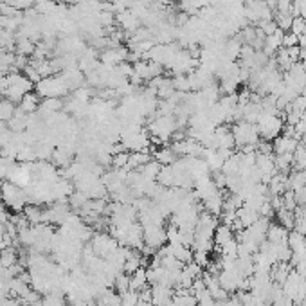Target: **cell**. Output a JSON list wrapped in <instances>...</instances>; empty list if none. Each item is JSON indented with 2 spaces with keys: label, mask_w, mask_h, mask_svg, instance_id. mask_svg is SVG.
Segmentation results:
<instances>
[{
  "label": "cell",
  "mask_w": 306,
  "mask_h": 306,
  "mask_svg": "<svg viewBox=\"0 0 306 306\" xmlns=\"http://www.w3.org/2000/svg\"><path fill=\"white\" fill-rule=\"evenodd\" d=\"M0 196H2L4 206L13 209L15 213L24 211V207L29 203L27 191H24L20 186H16L11 180H6V182L0 184Z\"/></svg>",
  "instance_id": "obj_1"
},
{
  "label": "cell",
  "mask_w": 306,
  "mask_h": 306,
  "mask_svg": "<svg viewBox=\"0 0 306 306\" xmlns=\"http://www.w3.org/2000/svg\"><path fill=\"white\" fill-rule=\"evenodd\" d=\"M146 130L151 137H155V139H159L160 143L164 144L175 135V131L179 130V126H177L175 116H155L153 121L148 123Z\"/></svg>",
  "instance_id": "obj_2"
},
{
  "label": "cell",
  "mask_w": 306,
  "mask_h": 306,
  "mask_svg": "<svg viewBox=\"0 0 306 306\" xmlns=\"http://www.w3.org/2000/svg\"><path fill=\"white\" fill-rule=\"evenodd\" d=\"M35 88L38 92V95H42L44 99L45 97H63V95H67L71 92L67 81H65V78L61 74L44 78V80H40L35 85Z\"/></svg>",
  "instance_id": "obj_3"
},
{
  "label": "cell",
  "mask_w": 306,
  "mask_h": 306,
  "mask_svg": "<svg viewBox=\"0 0 306 306\" xmlns=\"http://www.w3.org/2000/svg\"><path fill=\"white\" fill-rule=\"evenodd\" d=\"M232 135H234L236 148H242L245 144H258V141L261 139L258 133V126L247 121H236L234 126H231Z\"/></svg>",
  "instance_id": "obj_4"
},
{
  "label": "cell",
  "mask_w": 306,
  "mask_h": 306,
  "mask_svg": "<svg viewBox=\"0 0 306 306\" xmlns=\"http://www.w3.org/2000/svg\"><path fill=\"white\" fill-rule=\"evenodd\" d=\"M258 133L261 139L265 141H274L276 137L281 135L283 126H285V121L279 116H268V114H263V117L258 121Z\"/></svg>",
  "instance_id": "obj_5"
},
{
  "label": "cell",
  "mask_w": 306,
  "mask_h": 306,
  "mask_svg": "<svg viewBox=\"0 0 306 306\" xmlns=\"http://www.w3.org/2000/svg\"><path fill=\"white\" fill-rule=\"evenodd\" d=\"M144 229V245L150 247L151 251H159L160 247L166 245V231L162 229V225H146Z\"/></svg>",
  "instance_id": "obj_6"
},
{
  "label": "cell",
  "mask_w": 306,
  "mask_h": 306,
  "mask_svg": "<svg viewBox=\"0 0 306 306\" xmlns=\"http://www.w3.org/2000/svg\"><path fill=\"white\" fill-rule=\"evenodd\" d=\"M128 47H114V49H105L99 54V61L107 67H117L123 61H128Z\"/></svg>",
  "instance_id": "obj_7"
},
{
  "label": "cell",
  "mask_w": 306,
  "mask_h": 306,
  "mask_svg": "<svg viewBox=\"0 0 306 306\" xmlns=\"http://www.w3.org/2000/svg\"><path fill=\"white\" fill-rule=\"evenodd\" d=\"M213 143H215V150L218 148H227V150H234V135H232L231 126H225V124H220L215 128V133H213Z\"/></svg>",
  "instance_id": "obj_8"
},
{
  "label": "cell",
  "mask_w": 306,
  "mask_h": 306,
  "mask_svg": "<svg viewBox=\"0 0 306 306\" xmlns=\"http://www.w3.org/2000/svg\"><path fill=\"white\" fill-rule=\"evenodd\" d=\"M301 139H295V137H286V135H279L274 139L272 146H274V153L279 155V153H294L297 150Z\"/></svg>",
  "instance_id": "obj_9"
},
{
  "label": "cell",
  "mask_w": 306,
  "mask_h": 306,
  "mask_svg": "<svg viewBox=\"0 0 306 306\" xmlns=\"http://www.w3.org/2000/svg\"><path fill=\"white\" fill-rule=\"evenodd\" d=\"M63 108H65V101L61 99V97H45L40 103V107H38V114L45 119L47 116H52L56 112H61Z\"/></svg>",
  "instance_id": "obj_10"
},
{
  "label": "cell",
  "mask_w": 306,
  "mask_h": 306,
  "mask_svg": "<svg viewBox=\"0 0 306 306\" xmlns=\"http://www.w3.org/2000/svg\"><path fill=\"white\" fill-rule=\"evenodd\" d=\"M173 299V292L171 288L162 285H151V302L157 306H164Z\"/></svg>",
  "instance_id": "obj_11"
},
{
  "label": "cell",
  "mask_w": 306,
  "mask_h": 306,
  "mask_svg": "<svg viewBox=\"0 0 306 306\" xmlns=\"http://www.w3.org/2000/svg\"><path fill=\"white\" fill-rule=\"evenodd\" d=\"M36 51V44L32 40H29L27 36H22L18 32H15V54L22 56H32Z\"/></svg>",
  "instance_id": "obj_12"
},
{
  "label": "cell",
  "mask_w": 306,
  "mask_h": 306,
  "mask_svg": "<svg viewBox=\"0 0 306 306\" xmlns=\"http://www.w3.org/2000/svg\"><path fill=\"white\" fill-rule=\"evenodd\" d=\"M151 160L150 150H143V151H130V159H128V166L126 169H141L143 166H146Z\"/></svg>",
  "instance_id": "obj_13"
},
{
  "label": "cell",
  "mask_w": 306,
  "mask_h": 306,
  "mask_svg": "<svg viewBox=\"0 0 306 306\" xmlns=\"http://www.w3.org/2000/svg\"><path fill=\"white\" fill-rule=\"evenodd\" d=\"M288 229H285L283 225H279V223H270L268 225V229H266V242L270 243H281V242H286V238H288Z\"/></svg>",
  "instance_id": "obj_14"
},
{
  "label": "cell",
  "mask_w": 306,
  "mask_h": 306,
  "mask_svg": "<svg viewBox=\"0 0 306 306\" xmlns=\"http://www.w3.org/2000/svg\"><path fill=\"white\" fill-rule=\"evenodd\" d=\"M153 157H155L157 162L162 164V166H171V164L177 162V159H179V155L171 150V146H160L159 150L153 151Z\"/></svg>",
  "instance_id": "obj_15"
},
{
  "label": "cell",
  "mask_w": 306,
  "mask_h": 306,
  "mask_svg": "<svg viewBox=\"0 0 306 306\" xmlns=\"http://www.w3.org/2000/svg\"><path fill=\"white\" fill-rule=\"evenodd\" d=\"M236 216H238V220L242 222L243 229H245V227H251L252 223H256L259 220V213L256 211V209H252V207H247V206L240 207L238 211H236Z\"/></svg>",
  "instance_id": "obj_16"
},
{
  "label": "cell",
  "mask_w": 306,
  "mask_h": 306,
  "mask_svg": "<svg viewBox=\"0 0 306 306\" xmlns=\"http://www.w3.org/2000/svg\"><path fill=\"white\" fill-rule=\"evenodd\" d=\"M240 171H242V153H232V155L223 162L222 173L229 177V175H240Z\"/></svg>",
  "instance_id": "obj_17"
},
{
  "label": "cell",
  "mask_w": 306,
  "mask_h": 306,
  "mask_svg": "<svg viewBox=\"0 0 306 306\" xmlns=\"http://www.w3.org/2000/svg\"><path fill=\"white\" fill-rule=\"evenodd\" d=\"M232 238H236L234 231H232L229 225H225V223H220V225L216 227L215 236H213V240H215V245H218V247H223L227 242H231Z\"/></svg>",
  "instance_id": "obj_18"
},
{
  "label": "cell",
  "mask_w": 306,
  "mask_h": 306,
  "mask_svg": "<svg viewBox=\"0 0 306 306\" xmlns=\"http://www.w3.org/2000/svg\"><path fill=\"white\" fill-rule=\"evenodd\" d=\"M18 105H20L18 108H20L24 114L31 116V114H36V112H38L40 101H38V95H36L35 92H29V94H25L24 97H22V101Z\"/></svg>",
  "instance_id": "obj_19"
},
{
  "label": "cell",
  "mask_w": 306,
  "mask_h": 306,
  "mask_svg": "<svg viewBox=\"0 0 306 306\" xmlns=\"http://www.w3.org/2000/svg\"><path fill=\"white\" fill-rule=\"evenodd\" d=\"M24 216L27 218V222L31 225H38V223H44V209L36 206V203H27L24 207Z\"/></svg>",
  "instance_id": "obj_20"
},
{
  "label": "cell",
  "mask_w": 306,
  "mask_h": 306,
  "mask_svg": "<svg viewBox=\"0 0 306 306\" xmlns=\"http://www.w3.org/2000/svg\"><path fill=\"white\" fill-rule=\"evenodd\" d=\"M146 285H148L146 268H144V266H141L135 274L130 276V290L141 292V290H144V288H146Z\"/></svg>",
  "instance_id": "obj_21"
},
{
  "label": "cell",
  "mask_w": 306,
  "mask_h": 306,
  "mask_svg": "<svg viewBox=\"0 0 306 306\" xmlns=\"http://www.w3.org/2000/svg\"><path fill=\"white\" fill-rule=\"evenodd\" d=\"M169 247H171V254L175 256L180 263L186 265V263L193 261V249H191V247H186L182 245V243H177V245H171L169 243Z\"/></svg>",
  "instance_id": "obj_22"
},
{
  "label": "cell",
  "mask_w": 306,
  "mask_h": 306,
  "mask_svg": "<svg viewBox=\"0 0 306 306\" xmlns=\"http://www.w3.org/2000/svg\"><path fill=\"white\" fill-rule=\"evenodd\" d=\"M18 263V252H16L15 247H6L0 251V266L2 268H9V266L16 265Z\"/></svg>",
  "instance_id": "obj_23"
},
{
  "label": "cell",
  "mask_w": 306,
  "mask_h": 306,
  "mask_svg": "<svg viewBox=\"0 0 306 306\" xmlns=\"http://www.w3.org/2000/svg\"><path fill=\"white\" fill-rule=\"evenodd\" d=\"M276 218H278L279 225H283L285 229H288V231H294V227H295V213L294 211H288V209L281 207L279 211H276Z\"/></svg>",
  "instance_id": "obj_24"
},
{
  "label": "cell",
  "mask_w": 306,
  "mask_h": 306,
  "mask_svg": "<svg viewBox=\"0 0 306 306\" xmlns=\"http://www.w3.org/2000/svg\"><path fill=\"white\" fill-rule=\"evenodd\" d=\"M173 180H175V173H173V167L171 166H162L157 175V184L164 187H173Z\"/></svg>",
  "instance_id": "obj_25"
},
{
  "label": "cell",
  "mask_w": 306,
  "mask_h": 306,
  "mask_svg": "<svg viewBox=\"0 0 306 306\" xmlns=\"http://www.w3.org/2000/svg\"><path fill=\"white\" fill-rule=\"evenodd\" d=\"M88 200H90V198L87 196V193H83V191H74V193L69 196V207H71V209H74V211L78 213L81 207H83L85 203L88 202Z\"/></svg>",
  "instance_id": "obj_26"
},
{
  "label": "cell",
  "mask_w": 306,
  "mask_h": 306,
  "mask_svg": "<svg viewBox=\"0 0 306 306\" xmlns=\"http://www.w3.org/2000/svg\"><path fill=\"white\" fill-rule=\"evenodd\" d=\"M294 169L295 171H306V146L299 143L297 150L294 151Z\"/></svg>",
  "instance_id": "obj_27"
},
{
  "label": "cell",
  "mask_w": 306,
  "mask_h": 306,
  "mask_svg": "<svg viewBox=\"0 0 306 306\" xmlns=\"http://www.w3.org/2000/svg\"><path fill=\"white\" fill-rule=\"evenodd\" d=\"M160 167H162V164H159L157 160H153L151 159L150 162L146 164V166H143L141 167V173H143L146 179H151V180H157V175H159V171H160Z\"/></svg>",
  "instance_id": "obj_28"
},
{
  "label": "cell",
  "mask_w": 306,
  "mask_h": 306,
  "mask_svg": "<svg viewBox=\"0 0 306 306\" xmlns=\"http://www.w3.org/2000/svg\"><path fill=\"white\" fill-rule=\"evenodd\" d=\"M292 22H294V16H292L290 13H278L276 11V24H278V29H281L283 32L290 31Z\"/></svg>",
  "instance_id": "obj_29"
},
{
  "label": "cell",
  "mask_w": 306,
  "mask_h": 306,
  "mask_svg": "<svg viewBox=\"0 0 306 306\" xmlns=\"http://www.w3.org/2000/svg\"><path fill=\"white\" fill-rule=\"evenodd\" d=\"M171 83H173V87H175L177 92H191L189 88V81H187V74H177L171 78Z\"/></svg>",
  "instance_id": "obj_30"
},
{
  "label": "cell",
  "mask_w": 306,
  "mask_h": 306,
  "mask_svg": "<svg viewBox=\"0 0 306 306\" xmlns=\"http://www.w3.org/2000/svg\"><path fill=\"white\" fill-rule=\"evenodd\" d=\"M42 306H67L63 294H45L42 297Z\"/></svg>",
  "instance_id": "obj_31"
},
{
  "label": "cell",
  "mask_w": 306,
  "mask_h": 306,
  "mask_svg": "<svg viewBox=\"0 0 306 306\" xmlns=\"http://www.w3.org/2000/svg\"><path fill=\"white\" fill-rule=\"evenodd\" d=\"M128 159H130V153H128V151H121V153L112 155L110 166L114 167V169H123V167L128 166Z\"/></svg>",
  "instance_id": "obj_32"
},
{
  "label": "cell",
  "mask_w": 306,
  "mask_h": 306,
  "mask_svg": "<svg viewBox=\"0 0 306 306\" xmlns=\"http://www.w3.org/2000/svg\"><path fill=\"white\" fill-rule=\"evenodd\" d=\"M114 286H116L117 294H124L126 290H130V276L121 272V274L116 278V281H114Z\"/></svg>",
  "instance_id": "obj_33"
},
{
  "label": "cell",
  "mask_w": 306,
  "mask_h": 306,
  "mask_svg": "<svg viewBox=\"0 0 306 306\" xmlns=\"http://www.w3.org/2000/svg\"><path fill=\"white\" fill-rule=\"evenodd\" d=\"M4 2H8L11 8H15L16 11H22V13L32 9V8H35V4H36L35 0H4Z\"/></svg>",
  "instance_id": "obj_34"
},
{
  "label": "cell",
  "mask_w": 306,
  "mask_h": 306,
  "mask_svg": "<svg viewBox=\"0 0 306 306\" xmlns=\"http://www.w3.org/2000/svg\"><path fill=\"white\" fill-rule=\"evenodd\" d=\"M121 295V304L123 306H139V292L126 290Z\"/></svg>",
  "instance_id": "obj_35"
},
{
  "label": "cell",
  "mask_w": 306,
  "mask_h": 306,
  "mask_svg": "<svg viewBox=\"0 0 306 306\" xmlns=\"http://www.w3.org/2000/svg\"><path fill=\"white\" fill-rule=\"evenodd\" d=\"M283 198V207L288 209V211H294L295 207H297V200H295V193L292 189H286L285 193L281 195Z\"/></svg>",
  "instance_id": "obj_36"
},
{
  "label": "cell",
  "mask_w": 306,
  "mask_h": 306,
  "mask_svg": "<svg viewBox=\"0 0 306 306\" xmlns=\"http://www.w3.org/2000/svg\"><path fill=\"white\" fill-rule=\"evenodd\" d=\"M290 32H294V35H297V36L306 35V18H302V16H295L294 22H292Z\"/></svg>",
  "instance_id": "obj_37"
},
{
  "label": "cell",
  "mask_w": 306,
  "mask_h": 306,
  "mask_svg": "<svg viewBox=\"0 0 306 306\" xmlns=\"http://www.w3.org/2000/svg\"><path fill=\"white\" fill-rule=\"evenodd\" d=\"M256 27H259L263 32H265V36H270L274 35L276 31H278V24H276V20L272 18V20H261L256 24Z\"/></svg>",
  "instance_id": "obj_38"
},
{
  "label": "cell",
  "mask_w": 306,
  "mask_h": 306,
  "mask_svg": "<svg viewBox=\"0 0 306 306\" xmlns=\"http://www.w3.org/2000/svg\"><path fill=\"white\" fill-rule=\"evenodd\" d=\"M193 261H195L196 265H200V266L203 268V266H207L209 263H211V259H209V252L193 251Z\"/></svg>",
  "instance_id": "obj_39"
},
{
  "label": "cell",
  "mask_w": 306,
  "mask_h": 306,
  "mask_svg": "<svg viewBox=\"0 0 306 306\" xmlns=\"http://www.w3.org/2000/svg\"><path fill=\"white\" fill-rule=\"evenodd\" d=\"M90 95H92V88L90 87H80L74 90V99H80V101H90Z\"/></svg>",
  "instance_id": "obj_40"
},
{
  "label": "cell",
  "mask_w": 306,
  "mask_h": 306,
  "mask_svg": "<svg viewBox=\"0 0 306 306\" xmlns=\"http://www.w3.org/2000/svg\"><path fill=\"white\" fill-rule=\"evenodd\" d=\"M299 44V36L294 35V32H285V36H283V44L281 47H295V45Z\"/></svg>",
  "instance_id": "obj_41"
},
{
  "label": "cell",
  "mask_w": 306,
  "mask_h": 306,
  "mask_svg": "<svg viewBox=\"0 0 306 306\" xmlns=\"http://www.w3.org/2000/svg\"><path fill=\"white\" fill-rule=\"evenodd\" d=\"M292 6H294V0H278L276 9L278 13H292Z\"/></svg>",
  "instance_id": "obj_42"
},
{
  "label": "cell",
  "mask_w": 306,
  "mask_h": 306,
  "mask_svg": "<svg viewBox=\"0 0 306 306\" xmlns=\"http://www.w3.org/2000/svg\"><path fill=\"white\" fill-rule=\"evenodd\" d=\"M0 76H4V74H2V72H0Z\"/></svg>",
  "instance_id": "obj_43"
},
{
  "label": "cell",
  "mask_w": 306,
  "mask_h": 306,
  "mask_svg": "<svg viewBox=\"0 0 306 306\" xmlns=\"http://www.w3.org/2000/svg\"><path fill=\"white\" fill-rule=\"evenodd\" d=\"M35 2H36V0H35Z\"/></svg>",
  "instance_id": "obj_44"
},
{
  "label": "cell",
  "mask_w": 306,
  "mask_h": 306,
  "mask_svg": "<svg viewBox=\"0 0 306 306\" xmlns=\"http://www.w3.org/2000/svg\"><path fill=\"white\" fill-rule=\"evenodd\" d=\"M270 306H272V304H270Z\"/></svg>",
  "instance_id": "obj_45"
}]
</instances>
